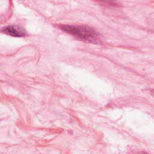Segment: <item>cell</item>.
Returning a JSON list of instances; mask_svg holds the SVG:
<instances>
[{
    "label": "cell",
    "mask_w": 154,
    "mask_h": 154,
    "mask_svg": "<svg viewBox=\"0 0 154 154\" xmlns=\"http://www.w3.org/2000/svg\"><path fill=\"white\" fill-rule=\"evenodd\" d=\"M60 28L66 32L87 42H93L98 40L97 32L87 26L64 25L60 26Z\"/></svg>",
    "instance_id": "cell-1"
},
{
    "label": "cell",
    "mask_w": 154,
    "mask_h": 154,
    "mask_svg": "<svg viewBox=\"0 0 154 154\" xmlns=\"http://www.w3.org/2000/svg\"><path fill=\"white\" fill-rule=\"evenodd\" d=\"M4 32L14 37H22L25 35L26 32L23 28L16 25H10L3 29Z\"/></svg>",
    "instance_id": "cell-2"
}]
</instances>
